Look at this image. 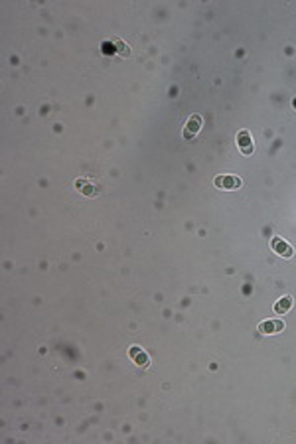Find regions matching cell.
Masks as SVG:
<instances>
[{
	"label": "cell",
	"instance_id": "cell-3",
	"mask_svg": "<svg viewBox=\"0 0 296 444\" xmlns=\"http://www.w3.org/2000/svg\"><path fill=\"white\" fill-rule=\"evenodd\" d=\"M284 330V322L279 320V318H270V320H265L259 324V332L265 334V336H274V334H281Z\"/></svg>",
	"mask_w": 296,
	"mask_h": 444
},
{
	"label": "cell",
	"instance_id": "cell-1",
	"mask_svg": "<svg viewBox=\"0 0 296 444\" xmlns=\"http://www.w3.org/2000/svg\"><path fill=\"white\" fill-rule=\"evenodd\" d=\"M204 127V119L200 117V114H192L188 121H186V125H184V130H182V137L186 140H192L195 139L198 134H200V130Z\"/></svg>",
	"mask_w": 296,
	"mask_h": 444
},
{
	"label": "cell",
	"instance_id": "cell-6",
	"mask_svg": "<svg viewBox=\"0 0 296 444\" xmlns=\"http://www.w3.org/2000/svg\"><path fill=\"white\" fill-rule=\"evenodd\" d=\"M129 355H130V359L136 363V365H141V368H148V363H150V357H148V354H146L142 348H139V345H130V348H129Z\"/></svg>",
	"mask_w": 296,
	"mask_h": 444
},
{
	"label": "cell",
	"instance_id": "cell-9",
	"mask_svg": "<svg viewBox=\"0 0 296 444\" xmlns=\"http://www.w3.org/2000/svg\"><path fill=\"white\" fill-rule=\"evenodd\" d=\"M101 51H103V53H116V50L113 48V44H107V42L101 44Z\"/></svg>",
	"mask_w": 296,
	"mask_h": 444
},
{
	"label": "cell",
	"instance_id": "cell-2",
	"mask_svg": "<svg viewBox=\"0 0 296 444\" xmlns=\"http://www.w3.org/2000/svg\"><path fill=\"white\" fill-rule=\"evenodd\" d=\"M213 184L219 190H239L243 186V180L235 174H221L213 180Z\"/></svg>",
	"mask_w": 296,
	"mask_h": 444
},
{
	"label": "cell",
	"instance_id": "cell-8",
	"mask_svg": "<svg viewBox=\"0 0 296 444\" xmlns=\"http://www.w3.org/2000/svg\"><path fill=\"white\" fill-rule=\"evenodd\" d=\"M116 53L119 55H123V57H129L130 55V50H129V46L127 44H123V42H116Z\"/></svg>",
	"mask_w": 296,
	"mask_h": 444
},
{
	"label": "cell",
	"instance_id": "cell-5",
	"mask_svg": "<svg viewBox=\"0 0 296 444\" xmlns=\"http://www.w3.org/2000/svg\"><path fill=\"white\" fill-rule=\"evenodd\" d=\"M237 146H239V150H241L243 156L253 154L255 146H253V137L249 134V130H241V132L237 134Z\"/></svg>",
	"mask_w": 296,
	"mask_h": 444
},
{
	"label": "cell",
	"instance_id": "cell-4",
	"mask_svg": "<svg viewBox=\"0 0 296 444\" xmlns=\"http://www.w3.org/2000/svg\"><path fill=\"white\" fill-rule=\"evenodd\" d=\"M270 249L277 255H281L283 259H290V257L294 255V249L284 241L283 237H272V239H270Z\"/></svg>",
	"mask_w": 296,
	"mask_h": 444
},
{
	"label": "cell",
	"instance_id": "cell-7",
	"mask_svg": "<svg viewBox=\"0 0 296 444\" xmlns=\"http://www.w3.org/2000/svg\"><path fill=\"white\" fill-rule=\"evenodd\" d=\"M292 296H283V298H279L277 302H274V314H279V316H284L286 312H290V308H292Z\"/></svg>",
	"mask_w": 296,
	"mask_h": 444
}]
</instances>
